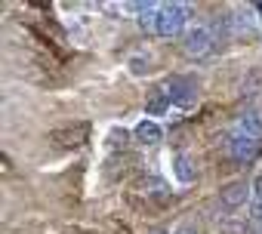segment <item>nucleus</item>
Listing matches in <instances>:
<instances>
[{"mask_svg":"<svg viewBox=\"0 0 262 234\" xmlns=\"http://www.w3.org/2000/svg\"><path fill=\"white\" fill-rule=\"evenodd\" d=\"M259 234H262V228H259Z\"/></svg>","mask_w":262,"mask_h":234,"instance_id":"2eb2a0df","label":"nucleus"},{"mask_svg":"<svg viewBox=\"0 0 262 234\" xmlns=\"http://www.w3.org/2000/svg\"><path fill=\"white\" fill-rule=\"evenodd\" d=\"M133 136H136V142L145 145V148H155V145L164 142V130H161L158 121H151V117H142V121L133 127Z\"/></svg>","mask_w":262,"mask_h":234,"instance_id":"423d86ee","label":"nucleus"},{"mask_svg":"<svg viewBox=\"0 0 262 234\" xmlns=\"http://www.w3.org/2000/svg\"><path fill=\"white\" fill-rule=\"evenodd\" d=\"M250 200H253V182H247V179H234V182L219 188V206L222 209H241Z\"/></svg>","mask_w":262,"mask_h":234,"instance_id":"20e7f679","label":"nucleus"},{"mask_svg":"<svg viewBox=\"0 0 262 234\" xmlns=\"http://www.w3.org/2000/svg\"><path fill=\"white\" fill-rule=\"evenodd\" d=\"M253 10H256V22H262V4H256Z\"/></svg>","mask_w":262,"mask_h":234,"instance_id":"4468645a","label":"nucleus"},{"mask_svg":"<svg viewBox=\"0 0 262 234\" xmlns=\"http://www.w3.org/2000/svg\"><path fill=\"white\" fill-rule=\"evenodd\" d=\"M173 234H198V225L194 222H182V225L173 228Z\"/></svg>","mask_w":262,"mask_h":234,"instance_id":"f8f14e48","label":"nucleus"},{"mask_svg":"<svg viewBox=\"0 0 262 234\" xmlns=\"http://www.w3.org/2000/svg\"><path fill=\"white\" fill-rule=\"evenodd\" d=\"M164 89H167L170 102H173L176 108H185V111L194 108L198 99H201V86H198V80H194L191 74H173Z\"/></svg>","mask_w":262,"mask_h":234,"instance_id":"f03ea898","label":"nucleus"},{"mask_svg":"<svg viewBox=\"0 0 262 234\" xmlns=\"http://www.w3.org/2000/svg\"><path fill=\"white\" fill-rule=\"evenodd\" d=\"M213 43L216 40H213V31L207 25H194V28H188L182 34V50L191 59H204L207 53H213Z\"/></svg>","mask_w":262,"mask_h":234,"instance_id":"7ed1b4c3","label":"nucleus"},{"mask_svg":"<svg viewBox=\"0 0 262 234\" xmlns=\"http://www.w3.org/2000/svg\"><path fill=\"white\" fill-rule=\"evenodd\" d=\"M170 96H167V89H151L148 92V99H145V117H164L167 111H170Z\"/></svg>","mask_w":262,"mask_h":234,"instance_id":"1a4fd4ad","label":"nucleus"},{"mask_svg":"<svg viewBox=\"0 0 262 234\" xmlns=\"http://www.w3.org/2000/svg\"><path fill=\"white\" fill-rule=\"evenodd\" d=\"M158 10H161V4H139V7H136V13H139V28H142V31H155V25H158Z\"/></svg>","mask_w":262,"mask_h":234,"instance_id":"9d476101","label":"nucleus"},{"mask_svg":"<svg viewBox=\"0 0 262 234\" xmlns=\"http://www.w3.org/2000/svg\"><path fill=\"white\" fill-rule=\"evenodd\" d=\"M228 151H231L234 160H241V163H253V160L262 154V139H253V136L234 130L231 139H228Z\"/></svg>","mask_w":262,"mask_h":234,"instance_id":"39448f33","label":"nucleus"},{"mask_svg":"<svg viewBox=\"0 0 262 234\" xmlns=\"http://www.w3.org/2000/svg\"><path fill=\"white\" fill-rule=\"evenodd\" d=\"M234 130L237 133H247L253 139H262V111L259 108H247L237 114V121H234Z\"/></svg>","mask_w":262,"mask_h":234,"instance_id":"0eeeda50","label":"nucleus"},{"mask_svg":"<svg viewBox=\"0 0 262 234\" xmlns=\"http://www.w3.org/2000/svg\"><path fill=\"white\" fill-rule=\"evenodd\" d=\"M253 200H262V173L253 179Z\"/></svg>","mask_w":262,"mask_h":234,"instance_id":"ddd939ff","label":"nucleus"},{"mask_svg":"<svg viewBox=\"0 0 262 234\" xmlns=\"http://www.w3.org/2000/svg\"><path fill=\"white\" fill-rule=\"evenodd\" d=\"M155 65V56L151 53H139V56H129V62H126V68H129V74H148V71H155L151 68Z\"/></svg>","mask_w":262,"mask_h":234,"instance_id":"9b49d317","label":"nucleus"},{"mask_svg":"<svg viewBox=\"0 0 262 234\" xmlns=\"http://www.w3.org/2000/svg\"><path fill=\"white\" fill-rule=\"evenodd\" d=\"M185 31H188V7L185 4H161L155 34L176 37V34H185Z\"/></svg>","mask_w":262,"mask_h":234,"instance_id":"f257e3e1","label":"nucleus"},{"mask_svg":"<svg viewBox=\"0 0 262 234\" xmlns=\"http://www.w3.org/2000/svg\"><path fill=\"white\" fill-rule=\"evenodd\" d=\"M170 167H173V179L179 182V185H191L194 182V160L188 157V154H173V160H170Z\"/></svg>","mask_w":262,"mask_h":234,"instance_id":"6e6552de","label":"nucleus"}]
</instances>
